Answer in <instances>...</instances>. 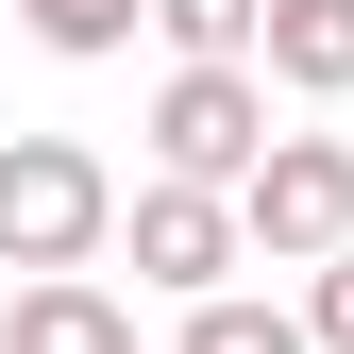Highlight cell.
<instances>
[{
    "mask_svg": "<svg viewBox=\"0 0 354 354\" xmlns=\"http://www.w3.org/2000/svg\"><path fill=\"white\" fill-rule=\"evenodd\" d=\"M118 169L84 136H0V270H102L118 253Z\"/></svg>",
    "mask_w": 354,
    "mask_h": 354,
    "instance_id": "obj_1",
    "label": "cell"
},
{
    "mask_svg": "<svg viewBox=\"0 0 354 354\" xmlns=\"http://www.w3.org/2000/svg\"><path fill=\"white\" fill-rule=\"evenodd\" d=\"M152 169L253 186V169H270V68H169L152 84Z\"/></svg>",
    "mask_w": 354,
    "mask_h": 354,
    "instance_id": "obj_2",
    "label": "cell"
},
{
    "mask_svg": "<svg viewBox=\"0 0 354 354\" xmlns=\"http://www.w3.org/2000/svg\"><path fill=\"white\" fill-rule=\"evenodd\" d=\"M118 236H136V287L219 304V287H236V253H253V219H236V186H186V169H152V186L118 203Z\"/></svg>",
    "mask_w": 354,
    "mask_h": 354,
    "instance_id": "obj_3",
    "label": "cell"
},
{
    "mask_svg": "<svg viewBox=\"0 0 354 354\" xmlns=\"http://www.w3.org/2000/svg\"><path fill=\"white\" fill-rule=\"evenodd\" d=\"M253 253L270 270H321V253H354V136H270V169L236 186Z\"/></svg>",
    "mask_w": 354,
    "mask_h": 354,
    "instance_id": "obj_4",
    "label": "cell"
},
{
    "mask_svg": "<svg viewBox=\"0 0 354 354\" xmlns=\"http://www.w3.org/2000/svg\"><path fill=\"white\" fill-rule=\"evenodd\" d=\"M0 354H136V304H118L102 270H17V304H0Z\"/></svg>",
    "mask_w": 354,
    "mask_h": 354,
    "instance_id": "obj_5",
    "label": "cell"
},
{
    "mask_svg": "<svg viewBox=\"0 0 354 354\" xmlns=\"http://www.w3.org/2000/svg\"><path fill=\"white\" fill-rule=\"evenodd\" d=\"M287 84V102H354V0H270V51H253Z\"/></svg>",
    "mask_w": 354,
    "mask_h": 354,
    "instance_id": "obj_6",
    "label": "cell"
},
{
    "mask_svg": "<svg viewBox=\"0 0 354 354\" xmlns=\"http://www.w3.org/2000/svg\"><path fill=\"white\" fill-rule=\"evenodd\" d=\"M169 354H321V337H304V304L219 287V304H186V337H169Z\"/></svg>",
    "mask_w": 354,
    "mask_h": 354,
    "instance_id": "obj_7",
    "label": "cell"
},
{
    "mask_svg": "<svg viewBox=\"0 0 354 354\" xmlns=\"http://www.w3.org/2000/svg\"><path fill=\"white\" fill-rule=\"evenodd\" d=\"M152 34L186 68H253V51H270V0H152Z\"/></svg>",
    "mask_w": 354,
    "mask_h": 354,
    "instance_id": "obj_8",
    "label": "cell"
},
{
    "mask_svg": "<svg viewBox=\"0 0 354 354\" xmlns=\"http://www.w3.org/2000/svg\"><path fill=\"white\" fill-rule=\"evenodd\" d=\"M136 17H152V0H17V34H34V51H68V68L136 51Z\"/></svg>",
    "mask_w": 354,
    "mask_h": 354,
    "instance_id": "obj_9",
    "label": "cell"
},
{
    "mask_svg": "<svg viewBox=\"0 0 354 354\" xmlns=\"http://www.w3.org/2000/svg\"><path fill=\"white\" fill-rule=\"evenodd\" d=\"M304 337L354 354V253H321V270H304Z\"/></svg>",
    "mask_w": 354,
    "mask_h": 354,
    "instance_id": "obj_10",
    "label": "cell"
}]
</instances>
